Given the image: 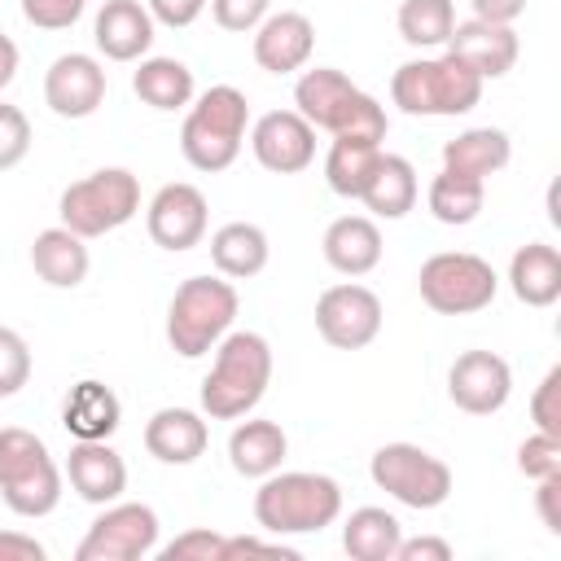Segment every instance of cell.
<instances>
[{
  "label": "cell",
  "mask_w": 561,
  "mask_h": 561,
  "mask_svg": "<svg viewBox=\"0 0 561 561\" xmlns=\"http://www.w3.org/2000/svg\"><path fill=\"white\" fill-rule=\"evenodd\" d=\"M294 105H298V114H302L316 131H329V136L381 145L386 131H390V118H386L381 101L368 96L364 88H355V83H351L342 70H333V66L302 70L298 83H294Z\"/></svg>",
  "instance_id": "6da1fadb"
},
{
  "label": "cell",
  "mask_w": 561,
  "mask_h": 561,
  "mask_svg": "<svg viewBox=\"0 0 561 561\" xmlns=\"http://www.w3.org/2000/svg\"><path fill=\"white\" fill-rule=\"evenodd\" d=\"M272 381V346L254 329H228L215 346V364L202 381V412L210 421H237L259 408Z\"/></svg>",
  "instance_id": "7a4b0ae2"
},
{
  "label": "cell",
  "mask_w": 561,
  "mask_h": 561,
  "mask_svg": "<svg viewBox=\"0 0 561 561\" xmlns=\"http://www.w3.org/2000/svg\"><path fill=\"white\" fill-rule=\"evenodd\" d=\"M342 517V486L329 473L276 469L254 491V522L267 535H316Z\"/></svg>",
  "instance_id": "3957f363"
},
{
  "label": "cell",
  "mask_w": 561,
  "mask_h": 561,
  "mask_svg": "<svg viewBox=\"0 0 561 561\" xmlns=\"http://www.w3.org/2000/svg\"><path fill=\"white\" fill-rule=\"evenodd\" d=\"M245 127H250V101L241 88L232 83H215L206 88L180 127V153L193 171H228L245 145Z\"/></svg>",
  "instance_id": "277c9868"
},
{
  "label": "cell",
  "mask_w": 561,
  "mask_h": 561,
  "mask_svg": "<svg viewBox=\"0 0 561 561\" xmlns=\"http://www.w3.org/2000/svg\"><path fill=\"white\" fill-rule=\"evenodd\" d=\"M390 101L412 118H456L482 101V79L451 53L416 57L390 75Z\"/></svg>",
  "instance_id": "5b68a950"
},
{
  "label": "cell",
  "mask_w": 561,
  "mask_h": 561,
  "mask_svg": "<svg viewBox=\"0 0 561 561\" xmlns=\"http://www.w3.org/2000/svg\"><path fill=\"white\" fill-rule=\"evenodd\" d=\"M237 289L228 276H188L167 307V342L184 359H202L237 320Z\"/></svg>",
  "instance_id": "8992f818"
},
{
  "label": "cell",
  "mask_w": 561,
  "mask_h": 561,
  "mask_svg": "<svg viewBox=\"0 0 561 561\" xmlns=\"http://www.w3.org/2000/svg\"><path fill=\"white\" fill-rule=\"evenodd\" d=\"M0 500L18 517H48L61 500L57 460L48 456L44 438L22 425L0 430Z\"/></svg>",
  "instance_id": "52a82bcc"
},
{
  "label": "cell",
  "mask_w": 561,
  "mask_h": 561,
  "mask_svg": "<svg viewBox=\"0 0 561 561\" xmlns=\"http://www.w3.org/2000/svg\"><path fill=\"white\" fill-rule=\"evenodd\" d=\"M140 210V180L127 167H101L75 184L61 188L57 215L70 232H79L83 241L105 237L123 224H131Z\"/></svg>",
  "instance_id": "ba28073f"
},
{
  "label": "cell",
  "mask_w": 561,
  "mask_h": 561,
  "mask_svg": "<svg viewBox=\"0 0 561 561\" xmlns=\"http://www.w3.org/2000/svg\"><path fill=\"white\" fill-rule=\"evenodd\" d=\"M421 302L438 316H473L495 302L500 276L482 254L469 250H438L416 272Z\"/></svg>",
  "instance_id": "9c48e42d"
},
{
  "label": "cell",
  "mask_w": 561,
  "mask_h": 561,
  "mask_svg": "<svg viewBox=\"0 0 561 561\" xmlns=\"http://www.w3.org/2000/svg\"><path fill=\"white\" fill-rule=\"evenodd\" d=\"M368 473H373L377 491H386L390 500H399L403 508H416V513L447 504L451 482H456L447 460L430 456L416 443H386V447H377L373 460H368Z\"/></svg>",
  "instance_id": "30bf717a"
},
{
  "label": "cell",
  "mask_w": 561,
  "mask_h": 561,
  "mask_svg": "<svg viewBox=\"0 0 561 561\" xmlns=\"http://www.w3.org/2000/svg\"><path fill=\"white\" fill-rule=\"evenodd\" d=\"M158 548V513L149 504H105L75 548V561H140Z\"/></svg>",
  "instance_id": "8fae6325"
},
{
  "label": "cell",
  "mask_w": 561,
  "mask_h": 561,
  "mask_svg": "<svg viewBox=\"0 0 561 561\" xmlns=\"http://www.w3.org/2000/svg\"><path fill=\"white\" fill-rule=\"evenodd\" d=\"M381 320H386L381 298L368 285L342 280L316 298V333L333 351H364L381 333Z\"/></svg>",
  "instance_id": "7c38bea8"
},
{
  "label": "cell",
  "mask_w": 561,
  "mask_h": 561,
  "mask_svg": "<svg viewBox=\"0 0 561 561\" xmlns=\"http://www.w3.org/2000/svg\"><path fill=\"white\" fill-rule=\"evenodd\" d=\"M206 224H210V206H206V193L197 184H162L145 210V228L153 237V245L171 250V254H184L193 250L202 237H206Z\"/></svg>",
  "instance_id": "4fadbf2b"
},
{
  "label": "cell",
  "mask_w": 561,
  "mask_h": 561,
  "mask_svg": "<svg viewBox=\"0 0 561 561\" xmlns=\"http://www.w3.org/2000/svg\"><path fill=\"white\" fill-rule=\"evenodd\" d=\"M250 149H254L263 171L298 175L316 162V127L298 110H267L250 127Z\"/></svg>",
  "instance_id": "5bb4252c"
},
{
  "label": "cell",
  "mask_w": 561,
  "mask_h": 561,
  "mask_svg": "<svg viewBox=\"0 0 561 561\" xmlns=\"http://www.w3.org/2000/svg\"><path fill=\"white\" fill-rule=\"evenodd\" d=\"M447 394L469 416H491L513 394V368L495 351H465L447 368Z\"/></svg>",
  "instance_id": "9a60e30c"
},
{
  "label": "cell",
  "mask_w": 561,
  "mask_h": 561,
  "mask_svg": "<svg viewBox=\"0 0 561 561\" xmlns=\"http://www.w3.org/2000/svg\"><path fill=\"white\" fill-rule=\"evenodd\" d=\"M105 101V66L92 53H61L44 70V105L57 118H92Z\"/></svg>",
  "instance_id": "2e32d148"
},
{
  "label": "cell",
  "mask_w": 561,
  "mask_h": 561,
  "mask_svg": "<svg viewBox=\"0 0 561 561\" xmlns=\"http://www.w3.org/2000/svg\"><path fill=\"white\" fill-rule=\"evenodd\" d=\"M311 53H316V26L298 9L267 13L254 26V61L267 75H294L311 61Z\"/></svg>",
  "instance_id": "e0dca14e"
},
{
  "label": "cell",
  "mask_w": 561,
  "mask_h": 561,
  "mask_svg": "<svg viewBox=\"0 0 561 561\" xmlns=\"http://www.w3.org/2000/svg\"><path fill=\"white\" fill-rule=\"evenodd\" d=\"M447 53H451L456 61H465V66L486 83V79H504V75L517 66L522 44H517V31H513V26L469 18V22H456V26H451Z\"/></svg>",
  "instance_id": "ac0fdd59"
},
{
  "label": "cell",
  "mask_w": 561,
  "mask_h": 561,
  "mask_svg": "<svg viewBox=\"0 0 561 561\" xmlns=\"http://www.w3.org/2000/svg\"><path fill=\"white\" fill-rule=\"evenodd\" d=\"M66 478H70V491L88 504H114L123 491H127V465L123 456L110 447V438H92V443H79L70 447L66 456Z\"/></svg>",
  "instance_id": "d6986e66"
},
{
  "label": "cell",
  "mask_w": 561,
  "mask_h": 561,
  "mask_svg": "<svg viewBox=\"0 0 561 561\" xmlns=\"http://www.w3.org/2000/svg\"><path fill=\"white\" fill-rule=\"evenodd\" d=\"M153 18L140 0H105L96 22H92V39L110 61H140L153 48Z\"/></svg>",
  "instance_id": "ffe728a7"
},
{
  "label": "cell",
  "mask_w": 561,
  "mask_h": 561,
  "mask_svg": "<svg viewBox=\"0 0 561 561\" xmlns=\"http://www.w3.org/2000/svg\"><path fill=\"white\" fill-rule=\"evenodd\" d=\"M210 443V425L193 408H158L145 425V451L162 465H193Z\"/></svg>",
  "instance_id": "44dd1931"
},
{
  "label": "cell",
  "mask_w": 561,
  "mask_h": 561,
  "mask_svg": "<svg viewBox=\"0 0 561 561\" xmlns=\"http://www.w3.org/2000/svg\"><path fill=\"white\" fill-rule=\"evenodd\" d=\"M324 263L342 276H368L381 263V228L368 215H342L324 228Z\"/></svg>",
  "instance_id": "7402d4cb"
},
{
  "label": "cell",
  "mask_w": 561,
  "mask_h": 561,
  "mask_svg": "<svg viewBox=\"0 0 561 561\" xmlns=\"http://www.w3.org/2000/svg\"><path fill=\"white\" fill-rule=\"evenodd\" d=\"M61 425L70 438L79 443H92V438H110L118 425H123V403L118 394L96 381V377H83L70 386L66 403H61Z\"/></svg>",
  "instance_id": "603a6c76"
},
{
  "label": "cell",
  "mask_w": 561,
  "mask_h": 561,
  "mask_svg": "<svg viewBox=\"0 0 561 561\" xmlns=\"http://www.w3.org/2000/svg\"><path fill=\"white\" fill-rule=\"evenodd\" d=\"M416 193H421L416 167L403 153H386L381 149L377 162H373V171H368V180H364V188H359V202L377 219H403L416 206Z\"/></svg>",
  "instance_id": "cb8c5ba5"
},
{
  "label": "cell",
  "mask_w": 561,
  "mask_h": 561,
  "mask_svg": "<svg viewBox=\"0 0 561 561\" xmlns=\"http://www.w3.org/2000/svg\"><path fill=\"white\" fill-rule=\"evenodd\" d=\"M31 267H35V276H39L44 285H53V289H75V285L88 280L92 259H88L83 237L70 232L66 224H57V228H44V232L31 241Z\"/></svg>",
  "instance_id": "d4e9b609"
},
{
  "label": "cell",
  "mask_w": 561,
  "mask_h": 561,
  "mask_svg": "<svg viewBox=\"0 0 561 561\" xmlns=\"http://www.w3.org/2000/svg\"><path fill=\"white\" fill-rule=\"evenodd\" d=\"M508 289L526 307H552L561 298V254L548 241H526L508 259Z\"/></svg>",
  "instance_id": "484cf974"
},
{
  "label": "cell",
  "mask_w": 561,
  "mask_h": 561,
  "mask_svg": "<svg viewBox=\"0 0 561 561\" xmlns=\"http://www.w3.org/2000/svg\"><path fill=\"white\" fill-rule=\"evenodd\" d=\"M508 158H513V140L500 127H469V131H460L443 145V171L469 175V180H482V184H486V175L504 171Z\"/></svg>",
  "instance_id": "4316f807"
},
{
  "label": "cell",
  "mask_w": 561,
  "mask_h": 561,
  "mask_svg": "<svg viewBox=\"0 0 561 561\" xmlns=\"http://www.w3.org/2000/svg\"><path fill=\"white\" fill-rule=\"evenodd\" d=\"M267 254H272V245H267V232H263L259 224L232 219V224H224V228L210 232V263H215V272L228 276V280H250V276H259V272L267 267Z\"/></svg>",
  "instance_id": "83f0119b"
},
{
  "label": "cell",
  "mask_w": 561,
  "mask_h": 561,
  "mask_svg": "<svg viewBox=\"0 0 561 561\" xmlns=\"http://www.w3.org/2000/svg\"><path fill=\"white\" fill-rule=\"evenodd\" d=\"M285 451H289V438L276 421H237V430L228 434V460L241 478H267L285 465Z\"/></svg>",
  "instance_id": "f1b7e54d"
},
{
  "label": "cell",
  "mask_w": 561,
  "mask_h": 561,
  "mask_svg": "<svg viewBox=\"0 0 561 561\" xmlns=\"http://www.w3.org/2000/svg\"><path fill=\"white\" fill-rule=\"evenodd\" d=\"M131 92H136L149 110L171 114V110L193 105L197 83H193V70H188L184 61H175V57H140V66H136V75H131Z\"/></svg>",
  "instance_id": "f546056e"
},
{
  "label": "cell",
  "mask_w": 561,
  "mask_h": 561,
  "mask_svg": "<svg viewBox=\"0 0 561 561\" xmlns=\"http://www.w3.org/2000/svg\"><path fill=\"white\" fill-rule=\"evenodd\" d=\"M403 539V526L394 513L377 508V504H364L346 517L342 526V548L351 561H394V548Z\"/></svg>",
  "instance_id": "4dcf8cb0"
},
{
  "label": "cell",
  "mask_w": 561,
  "mask_h": 561,
  "mask_svg": "<svg viewBox=\"0 0 561 561\" xmlns=\"http://www.w3.org/2000/svg\"><path fill=\"white\" fill-rule=\"evenodd\" d=\"M430 215L447 228H460V224H473L482 215V202H486V184L482 180H469V175H451V171H438L430 180Z\"/></svg>",
  "instance_id": "1f68e13d"
},
{
  "label": "cell",
  "mask_w": 561,
  "mask_h": 561,
  "mask_svg": "<svg viewBox=\"0 0 561 561\" xmlns=\"http://www.w3.org/2000/svg\"><path fill=\"white\" fill-rule=\"evenodd\" d=\"M456 26V0H403L399 4V35L412 48H447Z\"/></svg>",
  "instance_id": "d6a6232c"
},
{
  "label": "cell",
  "mask_w": 561,
  "mask_h": 561,
  "mask_svg": "<svg viewBox=\"0 0 561 561\" xmlns=\"http://www.w3.org/2000/svg\"><path fill=\"white\" fill-rule=\"evenodd\" d=\"M381 145H368V140H346V136H333L329 153H324V180L337 197H359L373 162H377Z\"/></svg>",
  "instance_id": "836d02e7"
},
{
  "label": "cell",
  "mask_w": 561,
  "mask_h": 561,
  "mask_svg": "<svg viewBox=\"0 0 561 561\" xmlns=\"http://www.w3.org/2000/svg\"><path fill=\"white\" fill-rule=\"evenodd\" d=\"M31 381V346L18 329L0 324V399L18 394Z\"/></svg>",
  "instance_id": "e575fe53"
},
{
  "label": "cell",
  "mask_w": 561,
  "mask_h": 561,
  "mask_svg": "<svg viewBox=\"0 0 561 561\" xmlns=\"http://www.w3.org/2000/svg\"><path fill=\"white\" fill-rule=\"evenodd\" d=\"M530 421H535L539 434L561 438V364H552L543 373V381L535 386V394H530Z\"/></svg>",
  "instance_id": "d590c367"
},
{
  "label": "cell",
  "mask_w": 561,
  "mask_h": 561,
  "mask_svg": "<svg viewBox=\"0 0 561 561\" xmlns=\"http://www.w3.org/2000/svg\"><path fill=\"white\" fill-rule=\"evenodd\" d=\"M517 469H522L530 482L561 473V438H552V434H539V430H535V434L517 447Z\"/></svg>",
  "instance_id": "8d00e7d4"
},
{
  "label": "cell",
  "mask_w": 561,
  "mask_h": 561,
  "mask_svg": "<svg viewBox=\"0 0 561 561\" xmlns=\"http://www.w3.org/2000/svg\"><path fill=\"white\" fill-rule=\"evenodd\" d=\"M31 153V118L18 105L0 101V171L18 167Z\"/></svg>",
  "instance_id": "74e56055"
},
{
  "label": "cell",
  "mask_w": 561,
  "mask_h": 561,
  "mask_svg": "<svg viewBox=\"0 0 561 561\" xmlns=\"http://www.w3.org/2000/svg\"><path fill=\"white\" fill-rule=\"evenodd\" d=\"M162 561H224V535L219 530H184L162 548Z\"/></svg>",
  "instance_id": "f35d334b"
},
{
  "label": "cell",
  "mask_w": 561,
  "mask_h": 561,
  "mask_svg": "<svg viewBox=\"0 0 561 561\" xmlns=\"http://www.w3.org/2000/svg\"><path fill=\"white\" fill-rule=\"evenodd\" d=\"M88 0H22V18L39 31H66L83 18Z\"/></svg>",
  "instance_id": "ab89813d"
},
{
  "label": "cell",
  "mask_w": 561,
  "mask_h": 561,
  "mask_svg": "<svg viewBox=\"0 0 561 561\" xmlns=\"http://www.w3.org/2000/svg\"><path fill=\"white\" fill-rule=\"evenodd\" d=\"M267 13H272V0H210V18L232 35L254 31Z\"/></svg>",
  "instance_id": "60d3db41"
},
{
  "label": "cell",
  "mask_w": 561,
  "mask_h": 561,
  "mask_svg": "<svg viewBox=\"0 0 561 561\" xmlns=\"http://www.w3.org/2000/svg\"><path fill=\"white\" fill-rule=\"evenodd\" d=\"M145 9H149L153 22H162L171 31H184V26H193L202 18L206 0H145Z\"/></svg>",
  "instance_id": "b9f144b4"
},
{
  "label": "cell",
  "mask_w": 561,
  "mask_h": 561,
  "mask_svg": "<svg viewBox=\"0 0 561 561\" xmlns=\"http://www.w3.org/2000/svg\"><path fill=\"white\" fill-rule=\"evenodd\" d=\"M394 561H451V543L438 535H416V539H399Z\"/></svg>",
  "instance_id": "7bdbcfd3"
},
{
  "label": "cell",
  "mask_w": 561,
  "mask_h": 561,
  "mask_svg": "<svg viewBox=\"0 0 561 561\" xmlns=\"http://www.w3.org/2000/svg\"><path fill=\"white\" fill-rule=\"evenodd\" d=\"M535 504H539V517L552 535H561V473L552 478H539V491H535Z\"/></svg>",
  "instance_id": "ee69618b"
},
{
  "label": "cell",
  "mask_w": 561,
  "mask_h": 561,
  "mask_svg": "<svg viewBox=\"0 0 561 561\" xmlns=\"http://www.w3.org/2000/svg\"><path fill=\"white\" fill-rule=\"evenodd\" d=\"M0 561H44V543L22 530H0Z\"/></svg>",
  "instance_id": "f6af8a7d"
},
{
  "label": "cell",
  "mask_w": 561,
  "mask_h": 561,
  "mask_svg": "<svg viewBox=\"0 0 561 561\" xmlns=\"http://www.w3.org/2000/svg\"><path fill=\"white\" fill-rule=\"evenodd\" d=\"M473 18L478 22H500V26H513L522 13H526V0H469Z\"/></svg>",
  "instance_id": "bcb514c9"
},
{
  "label": "cell",
  "mask_w": 561,
  "mask_h": 561,
  "mask_svg": "<svg viewBox=\"0 0 561 561\" xmlns=\"http://www.w3.org/2000/svg\"><path fill=\"white\" fill-rule=\"evenodd\" d=\"M13 75H18V44L9 35H0V92L13 83Z\"/></svg>",
  "instance_id": "7dc6e473"
}]
</instances>
